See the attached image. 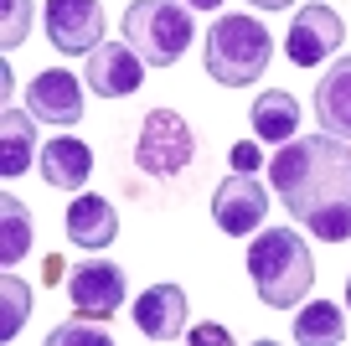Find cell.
Wrapping results in <instances>:
<instances>
[{
  "label": "cell",
  "instance_id": "52a82bcc",
  "mask_svg": "<svg viewBox=\"0 0 351 346\" xmlns=\"http://www.w3.org/2000/svg\"><path fill=\"white\" fill-rule=\"evenodd\" d=\"M124 290H130V279H124V269L109 264V259H83V264L67 269V300H73L77 315H93V321L119 315Z\"/></svg>",
  "mask_w": 351,
  "mask_h": 346
},
{
  "label": "cell",
  "instance_id": "ba28073f",
  "mask_svg": "<svg viewBox=\"0 0 351 346\" xmlns=\"http://www.w3.org/2000/svg\"><path fill=\"white\" fill-rule=\"evenodd\" d=\"M341 42H346L341 16L330 11V5H305V11H295V21H289L285 52H289L295 67H320L326 57L341 52Z\"/></svg>",
  "mask_w": 351,
  "mask_h": 346
},
{
  "label": "cell",
  "instance_id": "ffe728a7",
  "mask_svg": "<svg viewBox=\"0 0 351 346\" xmlns=\"http://www.w3.org/2000/svg\"><path fill=\"white\" fill-rule=\"evenodd\" d=\"M26 315H32V290H26V279L5 274L0 279V341H16Z\"/></svg>",
  "mask_w": 351,
  "mask_h": 346
},
{
  "label": "cell",
  "instance_id": "d6986e66",
  "mask_svg": "<svg viewBox=\"0 0 351 346\" xmlns=\"http://www.w3.org/2000/svg\"><path fill=\"white\" fill-rule=\"evenodd\" d=\"M26 253H32V212L16 196H0V264L16 269Z\"/></svg>",
  "mask_w": 351,
  "mask_h": 346
},
{
  "label": "cell",
  "instance_id": "484cf974",
  "mask_svg": "<svg viewBox=\"0 0 351 346\" xmlns=\"http://www.w3.org/2000/svg\"><path fill=\"white\" fill-rule=\"evenodd\" d=\"M186 5H191V11H217L222 0H186Z\"/></svg>",
  "mask_w": 351,
  "mask_h": 346
},
{
  "label": "cell",
  "instance_id": "ac0fdd59",
  "mask_svg": "<svg viewBox=\"0 0 351 346\" xmlns=\"http://www.w3.org/2000/svg\"><path fill=\"white\" fill-rule=\"evenodd\" d=\"M295 341L300 346H336V341H346V315H341V305L310 300L305 310L295 315Z\"/></svg>",
  "mask_w": 351,
  "mask_h": 346
},
{
  "label": "cell",
  "instance_id": "2e32d148",
  "mask_svg": "<svg viewBox=\"0 0 351 346\" xmlns=\"http://www.w3.org/2000/svg\"><path fill=\"white\" fill-rule=\"evenodd\" d=\"M248 124H253V140H269V145L295 140V130H300V104H295V93H285V88L258 93V98H253V108H248Z\"/></svg>",
  "mask_w": 351,
  "mask_h": 346
},
{
  "label": "cell",
  "instance_id": "5bb4252c",
  "mask_svg": "<svg viewBox=\"0 0 351 346\" xmlns=\"http://www.w3.org/2000/svg\"><path fill=\"white\" fill-rule=\"evenodd\" d=\"M315 119L326 124V135L351 145V57H336L315 83Z\"/></svg>",
  "mask_w": 351,
  "mask_h": 346
},
{
  "label": "cell",
  "instance_id": "603a6c76",
  "mask_svg": "<svg viewBox=\"0 0 351 346\" xmlns=\"http://www.w3.org/2000/svg\"><path fill=\"white\" fill-rule=\"evenodd\" d=\"M232 165H238L243 176H253L263 165V155H258V140H243V145H232Z\"/></svg>",
  "mask_w": 351,
  "mask_h": 346
},
{
  "label": "cell",
  "instance_id": "3957f363",
  "mask_svg": "<svg viewBox=\"0 0 351 346\" xmlns=\"http://www.w3.org/2000/svg\"><path fill=\"white\" fill-rule=\"evenodd\" d=\"M269 57H274V36L258 16H222L207 32V73L222 88H243L258 83L269 73Z\"/></svg>",
  "mask_w": 351,
  "mask_h": 346
},
{
  "label": "cell",
  "instance_id": "30bf717a",
  "mask_svg": "<svg viewBox=\"0 0 351 346\" xmlns=\"http://www.w3.org/2000/svg\"><path fill=\"white\" fill-rule=\"evenodd\" d=\"M145 78V57L134 52L130 42H99L88 52V73L83 83L93 88L99 98H130Z\"/></svg>",
  "mask_w": 351,
  "mask_h": 346
},
{
  "label": "cell",
  "instance_id": "e0dca14e",
  "mask_svg": "<svg viewBox=\"0 0 351 346\" xmlns=\"http://www.w3.org/2000/svg\"><path fill=\"white\" fill-rule=\"evenodd\" d=\"M36 155H42V145H36L32 114L5 108V114H0V176H5V181H16L21 171H32V165H36Z\"/></svg>",
  "mask_w": 351,
  "mask_h": 346
},
{
  "label": "cell",
  "instance_id": "7402d4cb",
  "mask_svg": "<svg viewBox=\"0 0 351 346\" xmlns=\"http://www.w3.org/2000/svg\"><path fill=\"white\" fill-rule=\"evenodd\" d=\"M47 346H109V331L88 321H62L57 331H47Z\"/></svg>",
  "mask_w": 351,
  "mask_h": 346
},
{
  "label": "cell",
  "instance_id": "9a60e30c",
  "mask_svg": "<svg viewBox=\"0 0 351 346\" xmlns=\"http://www.w3.org/2000/svg\"><path fill=\"white\" fill-rule=\"evenodd\" d=\"M67 238H73V249H109L119 238V212L104 196H77L67 207Z\"/></svg>",
  "mask_w": 351,
  "mask_h": 346
},
{
  "label": "cell",
  "instance_id": "44dd1931",
  "mask_svg": "<svg viewBox=\"0 0 351 346\" xmlns=\"http://www.w3.org/2000/svg\"><path fill=\"white\" fill-rule=\"evenodd\" d=\"M32 36V0H0V47L11 52Z\"/></svg>",
  "mask_w": 351,
  "mask_h": 346
},
{
  "label": "cell",
  "instance_id": "6da1fadb",
  "mask_svg": "<svg viewBox=\"0 0 351 346\" xmlns=\"http://www.w3.org/2000/svg\"><path fill=\"white\" fill-rule=\"evenodd\" d=\"M274 196L310 238L346 243L351 238V145L336 135H305L285 140L269 161Z\"/></svg>",
  "mask_w": 351,
  "mask_h": 346
},
{
  "label": "cell",
  "instance_id": "8992f818",
  "mask_svg": "<svg viewBox=\"0 0 351 346\" xmlns=\"http://www.w3.org/2000/svg\"><path fill=\"white\" fill-rule=\"evenodd\" d=\"M42 26H47V42L62 57H88L99 42H109V36H104L109 21H104L99 0H47Z\"/></svg>",
  "mask_w": 351,
  "mask_h": 346
},
{
  "label": "cell",
  "instance_id": "5b68a950",
  "mask_svg": "<svg viewBox=\"0 0 351 346\" xmlns=\"http://www.w3.org/2000/svg\"><path fill=\"white\" fill-rule=\"evenodd\" d=\"M191 155H197V135H191V124L181 119V114L150 108L140 119V140H134V165H140V171L171 181V176H181L191 165Z\"/></svg>",
  "mask_w": 351,
  "mask_h": 346
},
{
  "label": "cell",
  "instance_id": "7a4b0ae2",
  "mask_svg": "<svg viewBox=\"0 0 351 346\" xmlns=\"http://www.w3.org/2000/svg\"><path fill=\"white\" fill-rule=\"evenodd\" d=\"M248 274L258 284V300L274 305V310H295L300 300L315 284V259H310V243L300 238L295 227H269L258 233L248 249Z\"/></svg>",
  "mask_w": 351,
  "mask_h": 346
},
{
  "label": "cell",
  "instance_id": "d4e9b609",
  "mask_svg": "<svg viewBox=\"0 0 351 346\" xmlns=\"http://www.w3.org/2000/svg\"><path fill=\"white\" fill-rule=\"evenodd\" d=\"M248 5H253V11H285L289 0H248Z\"/></svg>",
  "mask_w": 351,
  "mask_h": 346
},
{
  "label": "cell",
  "instance_id": "4fadbf2b",
  "mask_svg": "<svg viewBox=\"0 0 351 346\" xmlns=\"http://www.w3.org/2000/svg\"><path fill=\"white\" fill-rule=\"evenodd\" d=\"M134 325L145 331V341H176L186 336V290L181 284H155L134 300Z\"/></svg>",
  "mask_w": 351,
  "mask_h": 346
},
{
  "label": "cell",
  "instance_id": "cb8c5ba5",
  "mask_svg": "<svg viewBox=\"0 0 351 346\" xmlns=\"http://www.w3.org/2000/svg\"><path fill=\"white\" fill-rule=\"evenodd\" d=\"M197 341H228V331L222 325H197Z\"/></svg>",
  "mask_w": 351,
  "mask_h": 346
},
{
  "label": "cell",
  "instance_id": "4316f807",
  "mask_svg": "<svg viewBox=\"0 0 351 346\" xmlns=\"http://www.w3.org/2000/svg\"><path fill=\"white\" fill-rule=\"evenodd\" d=\"M346 305H351V279H346Z\"/></svg>",
  "mask_w": 351,
  "mask_h": 346
},
{
  "label": "cell",
  "instance_id": "7c38bea8",
  "mask_svg": "<svg viewBox=\"0 0 351 346\" xmlns=\"http://www.w3.org/2000/svg\"><path fill=\"white\" fill-rule=\"evenodd\" d=\"M36 171L52 192H83L88 176H93V150H88L77 135H57V140L42 145L36 155Z\"/></svg>",
  "mask_w": 351,
  "mask_h": 346
},
{
  "label": "cell",
  "instance_id": "8fae6325",
  "mask_svg": "<svg viewBox=\"0 0 351 346\" xmlns=\"http://www.w3.org/2000/svg\"><path fill=\"white\" fill-rule=\"evenodd\" d=\"M26 114L42 124H77L83 119V88L67 67H47L26 83Z\"/></svg>",
  "mask_w": 351,
  "mask_h": 346
},
{
  "label": "cell",
  "instance_id": "9c48e42d",
  "mask_svg": "<svg viewBox=\"0 0 351 346\" xmlns=\"http://www.w3.org/2000/svg\"><path fill=\"white\" fill-rule=\"evenodd\" d=\"M212 217H217V227L228 233V238H243V233H258L263 217H269V192H263L253 176L232 171L228 181L212 192Z\"/></svg>",
  "mask_w": 351,
  "mask_h": 346
},
{
  "label": "cell",
  "instance_id": "277c9868",
  "mask_svg": "<svg viewBox=\"0 0 351 346\" xmlns=\"http://www.w3.org/2000/svg\"><path fill=\"white\" fill-rule=\"evenodd\" d=\"M191 36H197V26L181 0H134L124 11V42L145 57V67H171Z\"/></svg>",
  "mask_w": 351,
  "mask_h": 346
}]
</instances>
